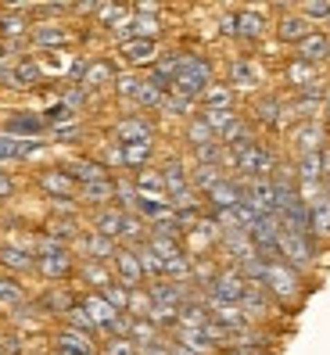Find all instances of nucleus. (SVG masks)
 <instances>
[{
    "mask_svg": "<svg viewBox=\"0 0 330 355\" xmlns=\"http://www.w3.org/2000/svg\"><path fill=\"white\" fill-rule=\"evenodd\" d=\"M165 97H169V94H162L158 87H151V83H148V79H144V83H140V90H137V97H133V101H137V104H144V108H162V101H165Z\"/></svg>",
    "mask_w": 330,
    "mask_h": 355,
    "instance_id": "nucleus-51",
    "label": "nucleus"
},
{
    "mask_svg": "<svg viewBox=\"0 0 330 355\" xmlns=\"http://www.w3.org/2000/svg\"><path fill=\"white\" fill-rule=\"evenodd\" d=\"M119 148H122V162H126V169H140V165L151 162L155 144H119Z\"/></svg>",
    "mask_w": 330,
    "mask_h": 355,
    "instance_id": "nucleus-44",
    "label": "nucleus"
},
{
    "mask_svg": "<svg viewBox=\"0 0 330 355\" xmlns=\"http://www.w3.org/2000/svg\"><path fill=\"white\" fill-rule=\"evenodd\" d=\"M169 355H194V352H187L183 345H169Z\"/></svg>",
    "mask_w": 330,
    "mask_h": 355,
    "instance_id": "nucleus-61",
    "label": "nucleus"
},
{
    "mask_svg": "<svg viewBox=\"0 0 330 355\" xmlns=\"http://www.w3.org/2000/svg\"><path fill=\"white\" fill-rule=\"evenodd\" d=\"M61 169H65L79 187H82V183H97V180H112V176H108V165H105V162H94V158H72V162L61 165Z\"/></svg>",
    "mask_w": 330,
    "mask_h": 355,
    "instance_id": "nucleus-18",
    "label": "nucleus"
},
{
    "mask_svg": "<svg viewBox=\"0 0 330 355\" xmlns=\"http://www.w3.org/2000/svg\"><path fill=\"white\" fill-rule=\"evenodd\" d=\"M262 287L270 291V298H277V302H295L298 298V291H302V280H298V269H291L287 262H273L270 269H266V280H262Z\"/></svg>",
    "mask_w": 330,
    "mask_h": 355,
    "instance_id": "nucleus-2",
    "label": "nucleus"
},
{
    "mask_svg": "<svg viewBox=\"0 0 330 355\" xmlns=\"http://www.w3.org/2000/svg\"><path fill=\"white\" fill-rule=\"evenodd\" d=\"M162 180H165V194H176V191H183V187H191V173L187 169H183V162H165L162 165Z\"/></svg>",
    "mask_w": 330,
    "mask_h": 355,
    "instance_id": "nucleus-38",
    "label": "nucleus"
},
{
    "mask_svg": "<svg viewBox=\"0 0 330 355\" xmlns=\"http://www.w3.org/2000/svg\"><path fill=\"white\" fill-rule=\"evenodd\" d=\"M29 33L26 18H15V15H0V36H22Z\"/></svg>",
    "mask_w": 330,
    "mask_h": 355,
    "instance_id": "nucleus-54",
    "label": "nucleus"
},
{
    "mask_svg": "<svg viewBox=\"0 0 330 355\" xmlns=\"http://www.w3.org/2000/svg\"><path fill=\"white\" fill-rule=\"evenodd\" d=\"M176 345H183V348L194 352V355H212L219 348L205 330H176Z\"/></svg>",
    "mask_w": 330,
    "mask_h": 355,
    "instance_id": "nucleus-34",
    "label": "nucleus"
},
{
    "mask_svg": "<svg viewBox=\"0 0 330 355\" xmlns=\"http://www.w3.org/2000/svg\"><path fill=\"white\" fill-rule=\"evenodd\" d=\"M51 133H54V140H58V144H76V140L82 137L79 122H72V126H61V130H51Z\"/></svg>",
    "mask_w": 330,
    "mask_h": 355,
    "instance_id": "nucleus-57",
    "label": "nucleus"
},
{
    "mask_svg": "<svg viewBox=\"0 0 330 355\" xmlns=\"http://www.w3.org/2000/svg\"><path fill=\"white\" fill-rule=\"evenodd\" d=\"M115 65H112V61L108 58H90L87 61V72H82V79H79V87L82 90H101V87H115Z\"/></svg>",
    "mask_w": 330,
    "mask_h": 355,
    "instance_id": "nucleus-14",
    "label": "nucleus"
},
{
    "mask_svg": "<svg viewBox=\"0 0 330 355\" xmlns=\"http://www.w3.org/2000/svg\"><path fill=\"white\" fill-rule=\"evenodd\" d=\"M201 108H234V90L226 87V83H212V87L201 94Z\"/></svg>",
    "mask_w": 330,
    "mask_h": 355,
    "instance_id": "nucleus-42",
    "label": "nucleus"
},
{
    "mask_svg": "<svg viewBox=\"0 0 330 355\" xmlns=\"http://www.w3.org/2000/svg\"><path fill=\"white\" fill-rule=\"evenodd\" d=\"M140 83H144V79H137V76H130V72H126V76H115V90H119L122 97H137Z\"/></svg>",
    "mask_w": 330,
    "mask_h": 355,
    "instance_id": "nucleus-56",
    "label": "nucleus"
},
{
    "mask_svg": "<svg viewBox=\"0 0 330 355\" xmlns=\"http://www.w3.org/2000/svg\"><path fill=\"white\" fill-rule=\"evenodd\" d=\"M237 173H241V180H273L277 158H273L270 148L255 144V148H248V151L237 155Z\"/></svg>",
    "mask_w": 330,
    "mask_h": 355,
    "instance_id": "nucleus-4",
    "label": "nucleus"
},
{
    "mask_svg": "<svg viewBox=\"0 0 330 355\" xmlns=\"http://www.w3.org/2000/svg\"><path fill=\"white\" fill-rule=\"evenodd\" d=\"M309 226H313V237H330V198L316 194L309 201Z\"/></svg>",
    "mask_w": 330,
    "mask_h": 355,
    "instance_id": "nucleus-29",
    "label": "nucleus"
},
{
    "mask_svg": "<svg viewBox=\"0 0 330 355\" xmlns=\"http://www.w3.org/2000/svg\"><path fill=\"white\" fill-rule=\"evenodd\" d=\"M323 112H327V122H330V97H327V104H323Z\"/></svg>",
    "mask_w": 330,
    "mask_h": 355,
    "instance_id": "nucleus-63",
    "label": "nucleus"
},
{
    "mask_svg": "<svg viewBox=\"0 0 330 355\" xmlns=\"http://www.w3.org/2000/svg\"><path fill=\"white\" fill-rule=\"evenodd\" d=\"M205 201H209L212 212H230V208H237L244 201V180L241 176H226L223 183H216L209 194H205Z\"/></svg>",
    "mask_w": 330,
    "mask_h": 355,
    "instance_id": "nucleus-6",
    "label": "nucleus"
},
{
    "mask_svg": "<svg viewBox=\"0 0 330 355\" xmlns=\"http://www.w3.org/2000/svg\"><path fill=\"white\" fill-rule=\"evenodd\" d=\"M101 295H105V302H108L115 312H122V316H126V309H130V287H122V284L115 280L112 287L101 291Z\"/></svg>",
    "mask_w": 330,
    "mask_h": 355,
    "instance_id": "nucleus-50",
    "label": "nucleus"
},
{
    "mask_svg": "<svg viewBox=\"0 0 330 355\" xmlns=\"http://www.w3.org/2000/svg\"><path fill=\"white\" fill-rule=\"evenodd\" d=\"M115 144H155V126L144 115H130L115 122Z\"/></svg>",
    "mask_w": 330,
    "mask_h": 355,
    "instance_id": "nucleus-11",
    "label": "nucleus"
},
{
    "mask_svg": "<svg viewBox=\"0 0 330 355\" xmlns=\"http://www.w3.org/2000/svg\"><path fill=\"white\" fill-rule=\"evenodd\" d=\"M162 33V22L151 15H133V40H155Z\"/></svg>",
    "mask_w": 330,
    "mask_h": 355,
    "instance_id": "nucleus-49",
    "label": "nucleus"
},
{
    "mask_svg": "<svg viewBox=\"0 0 330 355\" xmlns=\"http://www.w3.org/2000/svg\"><path fill=\"white\" fill-rule=\"evenodd\" d=\"M79 277L87 280L90 287H97V295H101L105 287H112V284H115L112 269H108L105 262H82V266H79Z\"/></svg>",
    "mask_w": 330,
    "mask_h": 355,
    "instance_id": "nucleus-40",
    "label": "nucleus"
},
{
    "mask_svg": "<svg viewBox=\"0 0 330 355\" xmlns=\"http://www.w3.org/2000/svg\"><path fill=\"white\" fill-rule=\"evenodd\" d=\"M29 36H33V44H36V47H65L69 40H72V33H69L65 26H51V22L36 26Z\"/></svg>",
    "mask_w": 330,
    "mask_h": 355,
    "instance_id": "nucleus-33",
    "label": "nucleus"
},
{
    "mask_svg": "<svg viewBox=\"0 0 330 355\" xmlns=\"http://www.w3.org/2000/svg\"><path fill=\"white\" fill-rule=\"evenodd\" d=\"M266 29H270V22H266V15L262 11H237V36L241 40H259Z\"/></svg>",
    "mask_w": 330,
    "mask_h": 355,
    "instance_id": "nucleus-32",
    "label": "nucleus"
},
{
    "mask_svg": "<svg viewBox=\"0 0 330 355\" xmlns=\"http://www.w3.org/2000/svg\"><path fill=\"white\" fill-rule=\"evenodd\" d=\"M11 194H15V183H11V176L0 173V198H11Z\"/></svg>",
    "mask_w": 330,
    "mask_h": 355,
    "instance_id": "nucleus-60",
    "label": "nucleus"
},
{
    "mask_svg": "<svg viewBox=\"0 0 330 355\" xmlns=\"http://www.w3.org/2000/svg\"><path fill=\"white\" fill-rule=\"evenodd\" d=\"M194 104L198 101H187V97H180V94H169V97H165L162 101V108L158 112H169V115H183V119H194Z\"/></svg>",
    "mask_w": 330,
    "mask_h": 355,
    "instance_id": "nucleus-48",
    "label": "nucleus"
},
{
    "mask_svg": "<svg viewBox=\"0 0 330 355\" xmlns=\"http://www.w3.org/2000/svg\"><path fill=\"white\" fill-rule=\"evenodd\" d=\"M79 201L94 205V208H108L115 201V180H97V183H82L79 187Z\"/></svg>",
    "mask_w": 330,
    "mask_h": 355,
    "instance_id": "nucleus-25",
    "label": "nucleus"
},
{
    "mask_svg": "<svg viewBox=\"0 0 330 355\" xmlns=\"http://www.w3.org/2000/svg\"><path fill=\"white\" fill-rule=\"evenodd\" d=\"M36 269H40L47 280H69V277H72V252L40 255V259H36Z\"/></svg>",
    "mask_w": 330,
    "mask_h": 355,
    "instance_id": "nucleus-26",
    "label": "nucleus"
},
{
    "mask_svg": "<svg viewBox=\"0 0 330 355\" xmlns=\"http://www.w3.org/2000/svg\"><path fill=\"white\" fill-rule=\"evenodd\" d=\"M44 130H47V122H44V115H40V112H15L4 122V133L8 137H22V140H36Z\"/></svg>",
    "mask_w": 330,
    "mask_h": 355,
    "instance_id": "nucleus-15",
    "label": "nucleus"
},
{
    "mask_svg": "<svg viewBox=\"0 0 330 355\" xmlns=\"http://www.w3.org/2000/svg\"><path fill=\"white\" fill-rule=\"evenodd\" d=\"M90 230H94V234H101V237H108V241H122V230H126V212H122V208H115V205L97 208L94 219H90Z\"/></svg>",
    "mask_w": 330,
    "mask_h": 355,
    "instance_id": "nucleus-12",
    "label": "nucleus"
},
{
    "mask_svg": "<svg viewBox=\"0 0 330 355\" xmlns=\"http://www.w3.org/2000/svg\"><path fill=\"white\" fill-rule=\"evenodd\" d=\"M259 83H262L259 61H248V58H234L230 61V79H226V87H230V90H255Z\"/></svg>",
    "mask_w": 330,
    "mask_h": 355,
    "instance_id": "nucleus-16",
    "label": "nucleus"
},
{
    "mask_svg": "<svg viewBox=\"0 0 330 355\" xmlns=\"http://www.w3.org/2000/svg\"><path fill=\"white\" fill-rule=\"evenodd\" d=\"M201 122H205V126H209L216 137H223V133L237 122V112H234V108H201Z\"/></svg>",
    "mask_w": 330,
    "mask_h": 355,
    "instance_id": "nucleus-39",
    "label": "nucleus"
},
{
    "mask_svg": "<svg viewBox=\"0 0 330 355\" xmlns=\"http://www.w3.org/2000/svg\"><path fill=\"white\" fill-rule=\"evenodd\" d=\"M323 194L330 198V180H323Z\"/></svg>",
    "mask_w": 330,
    "mask_h": 355,
    "instance_id": "nucleus-62",
    "label": "nucleus"
},
{
    "mask_svg": "<svg viewBox=\"0 0 330 355\" xmlns=\"http://www.w3.org/2000/svg\"><path fill=\"white\" fill-rule=\"evenodd\" d=\"M212 61L209 58H198V54H183L180 61V72L173 79V94L187 97V101H201V94L212 87Z\"/></svg>",
    "mask_w": 330,
    "mask_h": 355,
    "instance_id": "nucleus-1",
    "label": "nucleus"
},
{
    "mask_svg": "<svg viewBox=\"0 0 330 355\" xmlns=\"http://www.w3.org/2000/svg\"><path fill=\"white\" fill-rule=\"evenodd\" d=\"M313 33H316V29L309 26L298 11H295V15H284L280 22H277V36L284 40V44H291V47H298L302 40H305V36H313Z\"/></svg>",
    "mask_w": 330,
    "mask_h": 355,
    "instance_id": "nucleus-23",
    "label": "nucleus"
},
{
    "mask_svg": "<svg viewBox=\"0 0 330 355\" xmlns=\"http://www.w3.org/2000/svg\"><path fill=\"white\" fill-rule=\"evenodd\" d=\"M65 327H72V330H79V334H90V338L97 334V327H94V320H90V312L82 309L79 302H76V305L69 309V316H65Z\"/></svg>",
    "mask_w": 330,
    "mask_h": 355,
    "instance_id": "nucleus-46",
    "label": "nucleus"
},
{
    "mask_svg": "<svg viewBox=\"0 0 330 355\" xmlns=\"http://www.w3.org/2000/svg\"><path fill=\"white\" fill-rule=\"evenodd\" d=\"M44 148H47L44 140H22V137L0 133V162H26V158L44 155Z\"/></svg>",
    "mask_w": 330,
    "mask_h": 355,
    "instance_id": "nucleus-13",
    "label": "nucleus"
},
{
    "mask_svg": "<svg viewBox=\"0 0 330 355\" xmlns=\"http://www.w3.org/2000/svg\"><path fill=\"white\" fill-rule=\"evenodd\" d=\"M112 266H115V280L122 284V287H130V291H140L144 287V269H140V259H137V252L133 248H119L115 252V259H112Z\"/></svg>",
    "mask_w": 330,
    "mask_h": 355,
    "instance_id": "nucleus-8",
    "label": "nucleus"
},
{
    "mask_svg": "<svg viewBox=\"0 0 330 355\" xmlns=\"http://www.w3.org/2000/svg\"><path fill=\"white\" fill-rule=\"evenodd\" d=\"M277 248H280V262H287L291 269L309 266V262L316 259V244H313V237H309V234H280Z\"/></svg>",
    "mask_w": 330,
    "mask_h": 355,
    "instance_id": "nucleus-5",
    "label": "nucleus"
},
{
    "mask_svg": "<svg viewBox=\"0 0 330 355\" xmlns=\"http://www.w3.org/2000/svg\"><path fill=\"white\" fill-rule=\"evenodd\" d=\"M223 165H194V173H191V187L198 194H209L216 183H223Z\"/></svg>",
    "mask_w": 330,
    "mask_h": 355,
    "instance_id": "nucleus-37",
    "label": "nucleus"
},
{
    "mask_svg": "<svg viewBox=\"0 0 330 355\" xmlns=\"http://www.w3.org/2000/svg\"><path fill=\"white\" fill-rule=\"evenodd\" d=\"M248 291V280L241 277V269L230 266V269H219L216 280L209 284V291H205V302H226V305H241Z\"/></svg>",
    "mask_w": 330,
    "mask_h": 355,
    "instance_id": "nucleus-3",
    "label": "nucleus"
},
{
    "mask_svg": "<svg viewBox=\"0 0 330 355\" xmlns=\"http://www.w3.org/2000/svg\"><path fill=\"white\" fill-rule=\"evenodd\" d=\"M241 312L248 316V323H255V320H262V316H270V291L248 284L244 298H241Z\"/></svg>",
    "mask_w": 330,
    "mask_h": 355,
    "instance_id": "nucleus-24",
    "label": "nucleus"
},
{
    "mask_svg": "<svg viewBox=\"0 0 330 355\" xmlns=\"http://www.w3.org/2000/svg\"><path fill=\"white\" fill-rule=\"evenodd\" d=\"M298 15L305 18L309 26H316V22H330V4H298Z\"/></svg>",
    "mask_w": 330,
    "mask_h": 355,
    "instance_id": "nucleus-53",
    "label": "nucleus"
},
{
    "mask_svg": "<svg viewBox=\"0 0 330 355\" xmlns=\"http://www.w3.org/2000/svg\"><path fill=\"white\" fill-rule=\"evenodd\" d=\"M40 187H44V191L54 198V201H61V198H72V194H79V183L61 169H47V173H40Z\"/></svg>",
    "mask_w": 330,
    "mask_h": 355,
    "instance_id": "nucleus-22",
    "label": "nucleus"
},
{
    "mask_svg": "<svg viewBox=\"0 0 330 355\" xmlns=\"http://www.w3.org/2000/svg\"><path fill=\"white\" fill-rule=\"evenodd\" d=\"M105 162H108V165H119V169H126V162H122V148H119L115 140L108 144V151H105Z\"/></svg>",
    "mask_w": 330,
    "mask_h": 355,
    "instance_id": "nucleus-58",
    "label": "nucleus"
},
{
    "mask_svg": "<svg viewBox=\"0 0 330 355\" xmlns=\"http://www.w3.org/2000/svg\"><path fill=\"white\" fill-rule=\"evenodd\" d=\"M130 341L137 348H151V345H169L165 341V334L151 323V320H133L130 316Z\"/></svg>",
    "mask_w": 330,
    "mask_h": 355,
    "instance_id": "nucleus-28",
    "label": "nucleus"
},
{
    "mask_svg": "<svg viewBox=\"0 0 330 355\" xmlns=\"http://www.w3.org/2000/svg\"><path fill=\"white\" fill-rule=\"evenodd\" d=\"M284 108H287V104L280 97H259L252 115L262 122V126H284Z\"/></svg>",
    "mask_w": 330,
    "mask_h": 355,
    "instance_id": "nucleus-31",
    "label": "nucleus"
},
{
    "mask_svg": "<svg viewBox=\"0 0 330 355\" xmlns=\"http://www.w3.org/2000/svg\"><path fill=\"white\" fill-rule=\"evenodd\" d=\"M79 305L90 312V320H94L97 334H105V330H108V327L122 316V312H115V309L105 302V295H97V291H90V295H82V298H79Z\"/></svg>",
    "mask_w": 330,
    "mask_h": 355,
    "instance_id": "nucleus-17",
    "label": "nucleus"
},
{
    "mask_svg": "<svg viewBox=\"0 0 330 355\" xmlns=\"http://www.w3.org/2000/svg\"><path fill=\"white\" fill-rule=\"evenodd\" d=\"M287 83H291L298 94L309 90V87H316V83H323L320 79V65H305V61L291 58V65H287Z\"/></svg>",
    "mask_w": 330,
    "mask_h": 355,
    "instance_id": "nucleus-30",
    "label": "nucleus"
},
{
    "mask_svg": "<svg viewBox=\"0 0 330 355\" xmlns=\"http://www.w3.org/2000/svg\"><path fill=\"white\" fill-rule=\"evenodd\" d=\"M72 248L82 255V262H112V259H115V252H119L115 241H108V237L94 234V230H82L79 241H76Z\"/></svg>",
    "mask_w": 330,
    "mask_h": 355,
    "instance_id": "nucleus-7",
    "label": "nucleus"
},
{
    "mask_svg": "<svg viewBox=\"0 0 330 355\" xmlns=\"http://www.w3.org/2000/svg\"><path fill=\"white\" fill-rule=\"evenodd\" d=\"M101 355H137V345L130 338H105V352Z\"/></svg>",
    "mask_w": 330,
    "mask_h": 355,
    "instance_id": "nucleus-55",
    "label": "nucleus"
},
{
    "mask_svg": "<svg viewBox=\"0 0 330 355\" xmlns=\"http://www.w3.org/2000/svg\"><path fill=\"white\" fill-rule=\"evenodd\" d=\"M44 122H47V130H61V126H72L76 122V112L72 108H65V104H51V108L44 112Z\"/></svg>",
    "mask_w": 330,
    "mask_h": 355,
    "instance_id": "nucleus-47",
    "label": "nucleus"
},
{
    "mask_svg": "<svg viewBox=\"0 0 330 355\" xmlns=\"http://www.w3.org/2000/svg\"><path fill=\"white\" fill-rule=\"evenodd\" d=\"M295 58L305 61V65H320V61H330V36L316 29L313 36H305L302 44L295 47Z\"/></svg>",
    "mask_w": 330,
    "mask_h": 355,
    "instance_id": "nucleus-19",
    "label": "nucleus"
},
{
    "mask_svg": "<svg viewBox=\"0 0 330 355\" xmlns=\"http://www.w3.org/2000/svg\"><path fill=\"white\" fill-rule=\"evenodd\" d=\"M0 266H8L11 273H29V269H36V255H29L26 248L4 244V248H0Z\"/></svg>",
    "mask_w": 330,
    "mask_h": 355,
    "instance_id": "nucleus-35",
    "label": "nucleus"
},
{
    "mask_svg": "<svg viewBox=\"0 0 330 355\" xmlns=\"http://www.w3.org/2000/svg\"><path fill=\"white\" fill-rule=\"evenodd\" d=\"M22 302H26V287L15 277H0V305L4 309H22Z\"/></svg>",
    "mask_w": 330,
    "mask_h": 355,
    "instance_id": "nucleus-43",
    "label": "nucleus"
},
{
    "mask_svg": "<svg viewBox=\"0 0 330 355\" xmlns=\"http://www.w3.org/2000/svg\"><path fill=\"white\" fill-rule=\"evenodd\" d=\"M244 205H252L259 216H277L273 180H244Z\"/></svg>",
    "mask_w": 330,
    "mask_h": 355,
    "instance_id": "nucleus-9",
    "label": "nucleus"
},
{
    "mask_svg": "<svg viewBox=\"0 0 330 355\" xmlns=\"http://www.w3.org/2000/svg\"><path fill=\"white\" fill-rule=\"evenodd\" d=\"M4 79L11 87H36V83L44 79V65H40V61H18Z\"/></svg>",
    "mask_w": 330,
    "mask_h": 355,
    "instance_id": "nucleus-36",
    "label": "nucleus"
},
{
    "mask_svg": "<svg viewBox=\"0 0 330 355\" xmlns=\"http://www.w3.org/2000/svg\"><path fill=\"white\" fill-rule=\"evenodd\" d=\"M183 140H187L191 148L198 151V148H205V144H216L219 137H216L209 126H205V122H201V115H194V119L187 122V130H183Z\"/></svg>",
    "mask_w": 330,
    "mask_h": 355,
    "instance_id": "nucleus-41",
    "label": "nucleus"
},
{
    "mask_svg": "<svg viewBox=\"0 0 330 355\" xmlns=\"http://www.w3.org/2000/svg\"><path fill=\"white\" fill-rule=\"evenodd\" d=\"M223 248L230 252V259H234V266H244V262H252V259H259V252H255V244H252V237L248 234H223Z\"/></svg>",
    "mask_w": 330,
    "mask_h": 355,
    "instance_id": "nucleus-27",
    "label": "nucleus"
},
{
    "mask_svg": "<svg viewBox=\"0 0 330 355\" xmlns=\"http://www.w3.org/2000/svg\"><path fill=\"white\" fill-rule=\"evenodd\" d=\"M291 140H295L298 155H316V151H323L327 144H330L323 119H316V122H298V126L291 130Z\"/></svg>",
    "mask_w": 330,
    "mask_h": 355,
    "instance_id": "nucleus-10",
    "label": "nucleus"
},
{
    "mask_svg": "<svg viewBox=\"0 0 330 355\" xmlns=\"http://www.w3.org/2000/svg\"><path fill=\"white\" fill-rule=\"evenodd\" d=\"M40 305H44L47 312H51V316H69V309L76 305V298L69 295V291H47V295L44 298H40Z\"/></svg>",
    "mask_w": 330,
    "mask_h": 355,
    "instance_id": "nucleus-45",
    "label": "nucleus"
},
{
    "mask_svg": "<svg viewBox=\"0 0 330 355\" xmlns=\"http://www.w3.org/2000/svg\"><path fill=\"white\" fill-rule=\"evenodd\" d=\"M54 345H58V352H69V355H97V345L90 334H79L72 327H61L54 334Z\"/></svg>",
    "mask_w": 330,
    "mask_h": 355,
    "instance_id": "nucleus-21",
    "label": "nucleus"
},
{
    "mask_svg": "<svg viewBox=\"0 0 330 355\" xmlns=\"http://www.w3.org/2000/svg\"><path fill=\"white\" fill-rule=\"evenodd\" d=\"M219 29H223L226 36H237V15H226L223 22H219Z\"/></svg>",
    "mask_w": 330,
    "mask_h": 355,
    "instance_id": "nucleus-59",
    "label": "nucleus"
},
{
    "mask_svg": "<svg viewBox=\"0 0 330 355\" xmlns=\"http://www.w3.org/2000/svg\"><path fill=\"white\" fill-rule=\"evenodd\" d=\"M126 15H130V8H122V4H97V26L112 29L119 18H126Z\"/></svg>",
    "mask_w": 330,
    "mask_h": 355,
    "instance_id": "nucleus-52",
    "label": "nucleus"
},
{
    "mask_svg": "<svg viewBox=\"0 0 330 355\" xmlns=\"http://www.w3.org/2000/svg\"><path fill=\"white\" fill-rule=\"evenodd\" d=\"M119 58L126 61V65H155L158 44L155 40H126V44H119Z\"/></svg>",
    "mask_w": 330,
    "mask_h": 355,
    "instance_id": "nucleus-20",
    "label": "nucleus"
}]
</instances>
